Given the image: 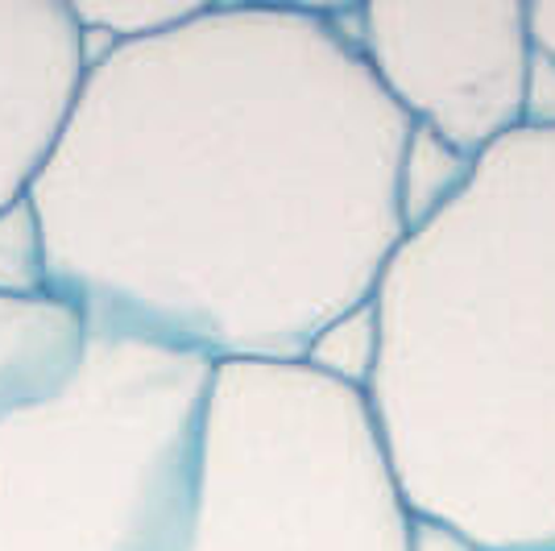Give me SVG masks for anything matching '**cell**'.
Returning <instances> with one entry per match:
<instances>
[{
    "instance_id": "obj_1",
    "label": "cell",
    "mask_w": 555,
    "mask_h": 551,
    "mask_svg": "<svg viewBox=\"0 0 555 551\" xmlns=\"http://www.w3.org/2000/svg\"><path fill=\"white\" fill-rule=\"evenodd\" d=\"M352 9L208 4L88 63L29 200L88 328L295 366L370 307L406 232L415 125Z\"/></svg>"
},
{
    "instance_id": "obj_2",
    "label": "cell",
    "mask_w": 555,
    "mask_h": 551,
    "mask_svg": "<svg viewBox=\"0 0 555 551\" xmlns=\"http://www.w3.org/2000/svg\"><path fill=\"white\" fill-rule=\"evenodd\" d=\"M370 332L361 398L411 518L464 551H555V120L402 232Z\"/></svg>"
},
{
    "instance_id": "obj_3",
    "label": "cell",
    "mask_w": 555,
    "mask_h": 551,
    "mask_svg": "<svg viewBox=\"0 0 555 551\" xmlns=\"http://www.w3.org/2000/svg\"><path fill=\"white\" fill-rule=\"evenodd\" d=\"M211 369L88 328L67 382L0 419V551H183Z\"/></svg>"
},
{
    "instance_id": "obj_4",
    "label": "cell",
    "mask_w": 555,
    "mask_h": 551,
    "mask_svg": "<svg viewBox=\"0 0 555 551\" xmlns=\"http://www.w3.org/2000/svg\"><path fill=\"white\" fill-rule=\"evenodd\" d=\"M183 551H418L361 390L307 361L211 369Z\"/></svg>"
},
{
    "instance_id": "obj_5",
    "label": "cell",
    "mask_w": 555,
    "mask_h": 551,
    "mask_svg": "<svg viewBox=\"0 0 555 551\" xmlns=\"http://www.w3.org/2000/svg\"><path fill=\"white\" fill-rule=\"evenodd\" d=\"M348 25L377 88L448 154L477 162L531 120L534 42L522 0L357 4Z\"/></svg>"
},
{
    "instance_id": "obj_6",
    "label": "cell",
    "mask_w": 555,
    "mask_h": 551,
    "mask_svg": "<svg viewBox=\"0 0 555 551\" xmlns=\"http://www.w3.org/2000/svg\"><path fill=\"white\" fill-rule=\"evenodd\" d=\"M88 71L67 0H0V207L38 179Z\"/></svg>"
},
{
    "instance_id": "obj_7",
    "label": "cell",
    "mask_w": 555,
    "mask_h": 551,
    "mask_svg": "<svg viewBox=\"0 0 555 551\" xmlns=\"http://www.w3.org/2000/svg\"><path fill=\"white\" fill-rule=\"evenodd\" d=\"M88 353V320L54 295L0 299V419L54 394Z\"/></svg>"
},
{
    "instance_id": "obj_8",
    "label": "cell",
    "mask_w": 555,
    "mask_h": 551,
    "mask_svg": "<svg viewBox=\"0 0 555 551\" xmlns=\"http://www.w3.org/2000/svg\"><path fill=\"white\" fill-rule=\"evenodd\" d=\"M67 9L83 29V50L92 63L104 50L145 42L191 22L204 0H67Z\"/></svg>"
},
{
    "instance_id": "obj_9",
    "label": "cell",
    "mask_w": 555,
    "mask_h": 551,
    "mask_svg": "<svg viewBox=\"0 0 555 551\" xmlns=\"http://www.w3.org/2000/svg\"><path fill=\"white\" fill-rule=\"evenodd\" d=\"M47 286V232L25 191L0 207V299H38Z\"/></svg>"
},
{
    "instance_id": "obj_10",
    "label": "cell",
    "mask_w": 555,
    "mask_h": 551,
    "mask_svg": "<svg viewBox=\"0 0 555 551\" xmlns=\"http://www.w3.org/2000/svg\"><path fill=\"white\" fill-rule=\"evenodd\" d=\"M527 22H531V42L534 54L555 71V0L543 4H527Z\"/></svg>"
}]
</instances>
